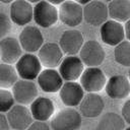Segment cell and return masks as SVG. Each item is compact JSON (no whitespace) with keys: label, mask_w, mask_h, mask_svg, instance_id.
<instances>
[{"label":"cell","mask_w":130,"mask_h":130,"mask_svg":"<svg viewBox=\"0 0 130 130\" xmlns=\"http://www.w3.org/2000/svg\"><path fill=\"white\" fill-rule=\"evenodd\" d=\"M9 17L11 21L19 26L27 25L34 19L32 4L26 0H15L10 4Z\"/></svg>","instance_id":"obj_11"},{"label":"cell","mask_w":130,"mask_h":130,"mask_svg":"<svg viewBox=\"0 0 130 130\" xmlns=\"http://www.w3.org/2000/svg\"><path fill=\"white\" fill-rule=\"evenodd\" d=\"M125 121L117 113L108 112L104 114L96 124L95 130H124Z\"/></svg>","instance_id":"obj_23"},{"label":"cell","mask_w":130,"mask_h":130,"mask_svg":"<svg viewBox=\"0 0 130 130\" xmlns=\"http://www.w3.org/2000/svg\"><path fill=\"white\" fill-rule=\"evenodd\" d=\"M124 130H130V126H129V127H127V128H125Z\"/></svg>","instance_id":"obj_37"},{"label":"cell","mask_w":130,"mask_h":130,"mask_svg":"<svg viewBox=\"0 0 130 130\" xmlns=\"http://www.w3.org/2000/svg\"><path fill=\"white\" fill-rule=\"evenodd\" d=\"M79 57L87 67H99L105 60L106 52L98 41L89 40L84 42L81 47Z\"/></svg>","instance_id":"obj_5"},{"label":"cell","mask_w":130,"mask_h":130,"mask_svg":"<svg viewBox=\"0 0 130 130\" xmlns=\"http://www.w3.org/2000/svg\"><path fill=\"white\" fill-rule=\"evenodd\" d=\"M18 80V74L12 64L0 63V87L10 88Z\"/></svg>","instance_id":"obj_24"},{"label":"cell","mask_w":130,"mask_h":130,"mask_svg":"<svg viewBox=\"0 0 130 130\" xmlns=\"http://www.w3.org/2000/svg\"><path fill=\"white\" fill-rule=\"evenodd\" d=\"M100 35L106 45L115 47L125 39L124 24L114 19H108L101 25Z\"/></svg>","instance_id":"obj_10"},{"label":"cell","mask_w":130,"mask_h":130,"mask_svg":"<svg viewBox=\"0 0 130 130\" xmlns=\"http://www.w3.org/2000/svg\"><path fill=\"white\" fill-rule=\"evenodd\" d=\"M11 27L12 21L10 17L4 12H0V41L7 37V35L11 30Z\"/></svg>","instance_id":"obj_27"},{"label":"cell","mask_w":130,"mask_h":130,"mask_svg":"<svg viewBox=\"0 0 130 130\" xmlns=\"http://www.w3.org/2000/svg\"><path fill=\"white\" fill-rule=\"evenodd\" d=\"M128 78L130 80V67H129V70H128Z\"/></svg>","instance_id":"obj_36"},{"label":"cell","mask_w":130,"mask_h":130,"mask_svg":"<svg viewBox=\"0 0 130 130\" xmlns=\"http://www.w3.org/2000/svg\"><path fill=\"white\" fill-rule=\"evenodd\" d=\"M58 19L59 13L56 5L50 3L47 0H42L35 4L34 20L39 26L48 28L54 25Z\"/></svg>","instance_id":"obj_2"},{"label":"cell","mask_w":130,"mask_h":130,"mask_svg":"<svg viewBox=\"0 0 130 130\" xmlns=\"http://www.w3.org/2000/svg\"><path fill=\"white\" fill-rule=\"evenodd\" d=\"M37 81L41 90L48 93H55L59 91L64 83V79L55 68H46L42 70Z\"/></svg>","instance_id":"obj_15"},{"label":"cell","mask_w":130,"mask_h":130,"mask_svg":"<svg viewBox=\"0 0 130 130\" xmlns=\"http://www.w3.org/2000/svg\"><path fill=\"white\" fill-rule=\"evenodd\" d=\"M104 108L103 98L98 92H88L79 104V113L85 118H96L103 113Z\"/></svg>","instance_id":"obj_19"},{"label":"cell","mask_w":130,"mask_h":130,"mask_svg":"<svg viewBox=\"0 0 130 130\" xmlns=\"http://www.w3.org/2000/svg\"><path fill=\"white\" fill-rule=\"evenodd\" d=\"M14 103L12 91L0 87V113H7L14 106Z\"/></svg>","instance_id":"obj_26"},{"label":"cell","mask_w":130,"mask_h":130,"mask_svg":"<svg viewBox=\"0 0 130 130\" xmlns=\"http://www.w3.org/2000/svg\"><path fill=\"white\" fill-rule=\"evenodd\" d=\"M47 1H49L50 3H52V4H54V5H60V4H62L63 2H65L66 0H47Z\"/></svg>","instance_id":"obj_32"},{"label":"cell","mask_w":130,"mask_h":130,"mask_svg":"<svg viewBox=\"0 0 130 130\" xmlns=\"http://www.w3.org/2000/svg\"><path fill=\"white\" fill-rule=\"evenodd\" d=\"M58 13L59 20L72 28L79 25L83 20V6L73 0H66L60 4Z\"/></svg>","instance_id":"obj_4"},{"label":"cell","mask_w":130,"mask_h":130,"mask_svg":"<svg viewBox=\"0 0 130 130\" xmlns=\"http://www.w3.org/2000/svg\"><path fill=\"white\" fill-rule=\"evenodd\" d=\"M58 44L66 56L76 55L77 53H79L81 47L83 46L84 39L82 34L78 29L71 28L62 32Z\"/></svg>","instance_id":"obj_17"},{"label":"cell","mask_w":130,"mask_h":130,"mask_svg":"<svg viewBox=\"0 0 130 130\" xmlns=\"http://www.w3.org/2000/svg\"><path fill=\"white\" fill-rule=\"evenodd\" d=\"M15 69L21 79L35 80L42 71V64L34 53H25L15 63Z\"/></svg>","instance_id":"obj_3"},{"label":"cell","mask_w":130,"mask_h":130,"mask_svg":"<svg viewBox=\"0 0 130 130\" xmlns=\"http://www.w3.org/2000/svg\"><path fill=\"white\" fill-rule=\"evenodd\" d=\"M109 17L119 22H126L130 18V0H112L108 4Z\"/></svg>","instance_id":"obj_22"},{"label":"cell","mask_w":130,"mask_h":130,"mask_svg":"<svg viewBox=\"0 0 130 130\" xmlns=\"http://www.w3.org/2000/svg\"><path fill=\"white\" fill-rule=\"evenodd\" d=\"M80 84L87 92H100L107 83V77L100 67H87L80 76Z\"/></svg>","instance_id":"obj_6"},{"label":"cell","mask_w":130,"mask_h":130,"mask_svg":"<svg viewBox=\"0 0 130 130\" xmlns=\"http://www.w3.org/2000/svg\"><path fill=\"white\" fill-rule=\"evenodd\" d=\"M22 55L19 41L13 37H5L0 41V59L4 63L15 64Z\"/></svg>","instance_id":"obj_20"},{"label":"cell","mask_w":130,"mask_h":130,"mask_svg":"<svg viewBox=\"0 0 130 130\" xmlns=\"http://www.w3.org/2000/svg\"><path fill=\"white\" fill-rule=\"evenodd\" d=\"M26 1H28V2L31 3V4H32V3L36 4V3H38V2H40V1H42V0H26Z\"/></svg>","instance_id":"obj_35"},{"label":"cell","mask_w":130,"mask_h":130,"mask_svg":"<svg viewBox=\"0 0 130 130\" xmlns=\"http://www.w3.org/2000/svg\"><path fill=\"white\" fill-rule=\"evenodd\" d=\"M18 41L22 50L26 53H35L44 45V36L41 29L36 25H25L21 29Z\"/></svg>","instance_id":"obj_9"},{"label":"cell","mask_w":130,"mask_h":130,"mask_svg":"<svg viewBox=\"0 0 130 130\" xmlns=\"http://www.w3.org/2000/svg\"><path fill=\"white\" fill-rule=\"evenodd\" d=\"M29 111L35 120L46 122L55 114V105L49 98L38 96L29 105Z\"/></svg>","instance_id":"obj_21"},{"label":"cell","mask_w":130,"mask_h":130,"mask_svg":"<svg viewBox=\"0 0 130 130\" xmlns=\"http://www.w3.org/2000/svg\"><path fill=\"white\" fill-rule=\"evenodd\" d=\"M124 29H125V38L130 41V18L124 22Z\"/></svg>","instance_id":"obj_31"},{"label":"cell","mask_w":130,"mask_h":130,"mask_svg":"<svg viewBox=\"0 0 130 130\" xmlns=\"http://www.w3.org/2000/svg\"><path fill=\"white\" fill-rule=\"evenodd\" d=\"M121 113H122V118L124 119L125 123L129 124L130 126V100H127L124 103L121 109Z\"/></svg>","instance_id":"obj_28"},{"label":"cell","mask_w":130,"mask_h":130,"mask_svg":"<svg viewBox=\"0 0 130 130\" xmlns=\"http://www.w3.org/2000/svg\"><path fill=\"white\" fill-rule=\"evenodd\" d=\"M114 59L118 64L124 67H130V41L124 40L115 46Z\"/></svg>","instance_id":"obj_25"},{"label":"cell","mask_w":130,"mask_h":130,"mask_svg":"<svg viewBox=\"0 0 130 130\" xmlns=\"http://www.w3.org/2000/svg\"><path fill=\"white\" fill-rule=\"evenodd\" d=\"M84 70V64L80 57L76 55H68L61 61L59 65V73L65 81H76L80 78Z\"/></svg>","instance_id":"obj_12"},{"label":"cell","mask_w":130,"mask_h":130,"mask_svg":"<svg viewBox=\"0 0 130 130\" xmlns=\"http://www.w3.org/2000/svg\"><path fill=\"white\" fill-rule=\"evenodd\" d=\"M106 2H110V1H112V0H105Z\"/></svg>","instance_id":"obj_38"},{"label":"cell","mask_w":130,"mask_h":130,"mask_svg":"<svg viewBox=\"0 0 130 130\" xmlns=\"http://www.w3.org/2000/svg\"><path fill=\"white\" fill-rule=\"evenodd\" d=\"M11 91L15 102L23 106H29L39 94L38 86L34 80L26 79L17 80L11 87Z\"/></svg>","instance_id":"obj_7"},{"label":"cell","mask_w":130,"mask_h":130,"mask_svg":"<svg viewBox=\"0 0 130 130\" xmlns=\"http://www.w3.org/2000/svg\"><path fill=\"white\" fill-rule=\"evenodd\" d=\"M59 96L63 105L74 108L81 103L84 96V89L79 82L65 81L59 90Z\"/></svg>","instance_id":"obj_16"},{"label":"cell","mask_w":130,"mask_h":130,"mask_svg":"<svg viewBox=\"0 0 130 130\" xmlns=\"http://www.w3.org/2000/svg\"><path fill=\"white\" fill-rule=\"evenodd\" d=\"M81 114L72 107L61 109L51 120L52 130H79Z\"/></svg>","instance_id":"obj_1"},{"label":"cell","mask_w":130,"mask_h":130,"mask_svg":"<svg viewBox=\"0 0 130 130\" xmlns=\"http://www.w3.org/2000/svg\"><path fill=\"white\" fill-rule=\"evenodd\" d=\"M7 120L13 130H26L32 123V116L26 106L17 104L7 112Z\"/></svg>","instance_id":"obj_13"},{"label":"cell","mask_w":130,"mask_h":130,"mask_svg":"<svg viewBox=\"0 0 130 130\" xmlns=\"http://www.w3.org/2000/svg\"><path fill=\"white\" fill-rule=\"evenodd\" d=\"M13 1H15V0H0V2L4 3V4H11Z\"/></svg>","instance_id":"obj_34"},{"label":"cell","mask_w":130,"mask_h":130,"mask_svg":"<svg viewBox=\"0 0 130 130\" xmlns=\"http://www.w3.org/2000/svg\"><path fill=\"white\" fill-rule=\"evenodd\" d=\"M10 129V125L8 123L7 117L0 113V130H9Z\"/></svg>","instance_id":"obj_30"},{"label":"cell","mask_w":130,"mask_h":130,"mask_svg":"<svg viewBox=\"0 0 130 130\" xmlns=\"http://www.w3.org/2000/svg\"><path fill=\"white\" fill-rule=\"evenodd\" d=\"M109 18L108 5L102 0H92L83 6V19L92 26H101Z\"/></svg>","instance_id":"obj_8"},{"label":"cell","mask_w":130,"mask_h":130,"mask_svg":"<svg viewBox=\"0 0 130 130\" xmlns=\"http://www.w3.org/2000/svg\"><path fill=\"white\" fill-rule=\"evenodd\" d=\"M26 130H51V127L44 121L36 120L29 125V127Z\"/></svg>","instance_id":"obj_29"},{"label":"cell","mask_w":130,"mask_h":130,"mask_svg":"<svg viewBox=\"0 0 130 130\" xmlns=\"http://www.w3.org/2000/svg\"><path fill=\"white\" fill-rule=\"evenodd\" d=\"M73 1H75L76 3H78V4L82 5V6H84L85 4L89 3V2H90V1H92V0H73Z\"/></svg>","instance_id":"obj_33"},{"label":"cell","mask_w":130,"mask_h":130,"mask_svg":"<svg viewBox=\"0 0 130 130\" xmlns=\"http://www.w3.org/2000/svg\"><path fill=\"white\" fill-rule=\"evenodd\" d=\"M105 89L111 99H126L130 94V80L125 75H113L107 80Z\"/></svg>","instance_id":"obj_18"},{"label":"cell","mask_w":130,"mask_h":130,"mask_svg":"<svg viewBox=\"0 0 130 130\" xmlns=\"http://www.w3.org/2000/svg\"><path fill=\"white\" fill-rule=\"evenodd\" d=\"M63 55L64 53L60 48L59 44L48 42L44 43V45L41 47L38 57L42 66L46 68H56L63 60Z\"/></svg>","instance_id":"obj_14"}]
</instances>
